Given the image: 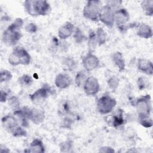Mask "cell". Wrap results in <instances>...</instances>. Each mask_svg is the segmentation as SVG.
I'll use <instances>...</instances> for the list:
<instances>
[{"mask_svg":"<svg viewBox=\"0 0 153 153\" xmlns=\"http://www.w3.org/2000/svg\"><path fill=\"white\" fill-rule=\"evenodd\" d=\"M12 134L15 137H21V136H26L27 133L25 130L22 128L21 127L18 126L15 130L12 133Z\"/></svg>","mask_w":153,"mask_h":153,"instance_id":"cell-30","label":"cell"},{"mask_svg":"<svg viewBox=\"0 0 153 153\" xmlns=\"http://www.w3.org/2000/svg\"><path fill=\"white\" fill-rule=\"evenodd\" d=\"M24 6L26 12L32 16L47 15L51 10L46 1L27 0L25 1Z\"/></svg>","mask_w":153,"mask_h":153,"instance_id":"cell-2","label":"cell"},{"mask_svg":"<svg viewBox=\"0 0 153 153\" xmlns=\"http://www.w3.org/2000/svg\"><path fill=\"white\" fill-rule=\"evenodd\" d=\"M141 7L146 16H151L153 14V1L145 0L142 2Z\"/></svg>","mask_w":153,"mask_h":153,"instance_id":"cell-20","label":"cell"},{"mask_svg":"<svg viewBox=\"0 0 153 153\" xmlns=\"http://www.w3.org/2000/svg\"><path fill=\"white\" fill-rule=\"evenodd\" d=\"M102 8V2L98 0L88 1L83 10V16L85 18L97 22Z\"/></svg>","mask_w":153,"mask_h":153,"instance_id":"cell-4","label":"cell"},{"mask_svg":"<svg viewBox=\"0 0 153 153\" xmlns=\"http://www.w3.org/2000/svg\"><path fill=\"white\" fill-rule=\"evenodd\" d=\"M51 90L49 87L43 86L37 90L32 94L30 95V98L32 102H41L44 100L48 96Z\"/></svg>","mask_w":153,"mask_h":153,"instance_id":"cell-13","label":"cell"},{"mask_svg":"<svg viewBox=\"0 0 153 153\" xmlns=\"http://www.w3.org/2000/svg\"><path fill=\"white\" fill-rule=\"evenodd\" d=\"M4 128L8 132L12 133L18 127L17 120L12 115H8L2 118Z\"/></svg>","mask_w":153,"mask_h":153,"instance_id":"cell-12","label":"cell"},{"mask_svg":"<svg viewBox=\"0 0 153 153\" xmlns=\"http://www.w3.org/2000/svg\"><path fill=\"white\" fill-rule=\"evenodd\" d=\"M114 8L108 5H105L101 9L99 20L106 26L111 28L114 25Z\"/></svg>","mask_w":153,"mask_h":153,"instance_id":"cell-9","label":"cell"},{"mask_svg":"<svg viewBox=\"0 0 153 153\" xmlns=\"http://www.w3.org/2000/svg\"><path fill=\"white\" fill-rule=\"evenodd\" d=\"M82 65L87 71H90L99 67L100 61L96 56L89 53L82 59Z\"/></svg>","mask_w":153,"mask_h":153,"instance_id":"cell-11","label":"cell"},{"mask_svg":"<svg viewBox=\"0 0 153 153\" xmlns=\"http://www.w3.org/2000/svg\"><path fill=\"white\" fill-rule=\"evenodd\" d=\"M130 16L128 11L125 8H120L115 11L114 13V23H115L119 30L123 32L129 28V26H127V23L129 21Z\"/></svg>","mask_w":153,"mask_h":153,"instance_id":"cell-7","label":"cell"},{"mask_svg":"<svg viewBox=\"0 0 153 153\" xmlns=\"http://www.w3.org/2000/svg\"><path fill=\"white\" fill-rule=\"evenodd\" d=\"M95 34L97 42L99 44V45H103L106 42V40L107 35L105 31L102 27H99L97 29Z\"/></svg>","mask_w":153,"mask_h":153,"instance_id":"cell-21","label":"cell"},{"mask_svg":"<svg viewBox=\"0 0 153 153\" xmlns=\"http://www.w3.org/2000/svg\"><path fill=\"white\" fill-rule=\"evenodd\" d=\"M8 104L9 106L15 111L19 109L20 107V102L18 99L16 97L13 96L10 97L8 100Z\"/></svg>","mask_w":153,"mask_h":153,"instance_id":"cell-24","label":"cell"},{"mask_svg":"<svg viewBox=\"0 0 153 153\" xmlns=\"http://www.w3.org/2000/svg\"><path fill=\"white\" fill-rule=\"evenodd\" d=\"M96 42H97V40L96 38V34L94 32H91V33H90L89 39H88V45H89L90 49L94 48Z\"/></svg>","mask_w":153,"mask_h":153,"instance_id":"cell-29","label":"cell"},{"mask_svg":"<svg viewBox=\"0 0 153 153\" xmlns=\"http://www.w3.org/2000/svg\"><path fill=\"white\" fill-rule=\"evenodd\" d=\"M25 30L30 33H35L37 30V26L36 25L33 23H28L26 26H25Z\"/></svg>","mask_w":153,"mask_h":153,"instance_id":"cell-33","label":"cell"},{"mask_svg":"<svg viewBox=\"0 0 153 153\" xmlns=\"http://www.w3.org/2000/svg\"><path fill=\"white\" fill-rule=\"evenodd\" d=\"M124 123V119L123 118V115L122 113L118 114V115H115L113 116V119H112V124L114 127H118L121 125H122Z\"/></svg>","mask_w":153,"mask_h":153,"instance_id":"cell-26","label":"cell"},{"mask_svg":"<svg viewBox=\"0 0 153 153\" xmlns=\"http://www.w3.org/2000/svg\"><path fill=\"white\" fill-rule=\"evenodd\" d=\"M45 149L42 142L38 139H35L31 142L28 152H35V153H42L44 152Z\"/></svg>","mask_w":153,"mask_h":153,"instance_id":"cell-18","label":"cell"},{"mask_svg":"<svg viewBox=\"0 0 153 153\" xmlns=\"http://www.w3.org/2000/svg\"><path fill=\"white\" fill-rule=\"evenodd\" d=\"M137 35L140 38L145 39L150 38L152 36V30L149 25L145 23H142L139 26Z\"/></svg>","mask_w":153,"mask_h":153,"instance_id":"cell-17","label":"cell"},{"mask_svg":"<svg viewBox=\"0 0 153 153\" xmlns=\"http://www.w3.org/2000/svg\"><path fill=\"white\" fill-rule=\"evenodd\" d=\"M106 5H109L112 8H114L119 5H120L122 3L121 1H108L106 2Z\"/></svg>","mask_w":153,"mask_h":153,"instance_id":"cell-34","label":"cell"},{"mask_svg":"<svg viewBox=\"0 0 153 153\" xmlns=\"http://www.w3.org/2000/svg\"><path fill=\"white\" fill-rule=\"evenodd\" d=\"M99 151L101 152H110V153H111V152H114L115 150L112 148L109 147V146H103L100 148Z\"/></svg>","mask_w":153,"mask_h":153,"instance_id":"cell-36","label":"cell"},{"mask_svg":"<svg viewBox=\"0 0 153 153\" xmlns=\"http://www.w3.org/2000/svg\"><path fill=\"white\" fill-rule=\"evenodd\" d=\"M112 60L118 68L120 72H122L125 69V61L123 54L120 52H116L112 55Z\"/></svg>","mask_w":153,"mask_h":153,"instance_id":"cell-19","label":"cell"},{"mask_svg":"<svg viewBox=\"0 0 153 153\" xmlns=\"http://www.w3.org/2000/svg\"><path fill=\"white\" fill-rule=\"evenodd\" d=\"M21 111L23 115L26 118L30 120L35 124L41 123L45 118L44 112L41 109L35 108L30 109L25 106L21 109Z\"/></svg>","mask_w":153,"mask_h":153,"instance_id":"cell-8","label":"cell"},{"mask_svg":"<svg viewBox=\"0 0 153 153\" xmlns=\"http://www.w3.org/2000/svg\"><path fill=\"white\" fill-rule=\"evenodd\" d=\"M119 83H120L119 79L115 76L111 77L108 80V85L109 86V88L114 91H115L116 89L118 88L119 85Z\"/></svg>","mask_w":153,"mask_h":153,"instance_id":"cell-22","label":"cell"},{"mask_svg":"<svg viewBox=\"0 0 153 153\" xmlns=\"http://www.w3.org/2000/svg\"><path fill=\"white\" fill-rule=\"evenodd\" d=\"M139 121L142 126L146 128L151 127L152 126V121L149 117L139 119Z\"/></svg>","mask_w":153,"mask_h":153,"instance_id":"cell-31","label":"cell"},{"mask_svg":"<svg viewBox=\"0 0 153 153\" xmlns=\"http://www.w3.org/2000/svg\"><path fill=\"white\" fill-rule=\"evenodd\" d=\"M59 146H60V149L61 152H69L70 149L72 148V144L71 141L67 140V141L60 143Z\"/></svg>","mask_w":153,"mask_h":153,"instance_id":"cell-27","label":"cell"},{"mask_svg":"<svg viewBox=\"0 0 153 153\" xmlns=\"http://www.w3.org/2000/svg\"><path fill=\"white\" fill-rule=\"evenodd\" d=\"M139 70L148 75L153 74V65L151 62L145 59H139L137 62Z\"/></svg>","mask_w":153,"mask_h":153,"instance_id":"cell-16","label":"cell"},{"mask_svg":"<svg viewBox=\"0 0 153 153\" xmlns=\"http://www.w3.org/2000/svg\"><path fill=\"white\" fill-rule=\"evenodd\" d=\"M30 56L23 48L16 47L8 57V62L13 66L19 65H29L30 62Z\"/></svg>","mask_w":153,"mask_h":153,"instance_id":"cell-3","label":"cell"},{"mask_svg":"<svg viewBox=\"0 0 153 153\" xmlns=\"http://www.w3.org/2000/svg\"><path fill=\"white\" fill-rule=\"evenodd\" d=\"M137 85H138V88L140 90H142L144 89L146 87V84H145V81L144 80V79L142 77H140L138 78L137 79Z\"/></svg>","mask_w":153,"mask_h":153,"instance_id":"cell-35","label":"cell"},{"mask_svg":"<svg viewBox=\"0 0 153 153\" xmlns=\"http://www.w3.org/2000/svg\"><path fill=\"white\" fill-rule=\"evenodd\" d=\"M74 30V26L71 22H66L60 26L58 30V36L62 39H65L69 38Z\"/></svg>","mask_w":153,"mask_h":153,"instance_id":"cell-14","label":"cell"},{"mask_svg":"<svg viewBox=\"0 0 153 153\" xmlns=\"http://www.w3.org/2000/svg\"><path fill=\"white\" fill-rule=\"evenodd\" d=\"M12 74L10 71L6 69H1L0 72V80L1 82H7L12 78Z\"/></svg>","mask_w":153,"mask_h":153,"instance_id":"cell-23","label":"cell"},{"mask_svg":"<svg viewBox=\"0 0 153 153\" xmlns=\"http://www.w3.org/2000/svg\"><path fill=\"white\" fill-rule=\"evenodd\" d=\"M151 105L149 95L144 96L136 101V106L138 112V119L149 117L151 111Z\"/></svg>","mask_w":153,"mask_h":153,"instance_id":"cell-5","label":"cell"},{"mask_svg":"<svg viewBox=\"0 0 153 153\" xmlns=\"http://www.w3.org/2000/svg\"><path fill=\"white\" fill-rule=\"evenodd\" d=\"M100 85L97 79L94 76L88 77L84 84V90L88 95H96L99 91Z\"/></svg>","mask_w":153,"mask_h":153,"instance_id":"cell-10","label":"cell"},{"mask_svg":"<svg viewBox=\"0 0 153 153\" xmlns=\"http://www.w3.org/2000/svg\"><path fill=\"white\" fill-rule=\"evenodd\" d=\"M7 96H8V94L5 91H4L3 90H1V95H0L1 102H5L7 100Z\"/></svg>","mask_w":153,"mask_h":153,"instance_id":"cell-37","label":"cell"},{"mask_svg":"<svg viewBox=\"0 0 153 153\" xmlns=\"http://www.w3.org/2000/svg\"><path fill=\"white\" fill-rule=\"evenodd\" d=\"M117 105L116 100L110 96L105 94L100 97L97 103V109L101 114L111 112Z\"/></svg>","mask_w":153,"mask_h":153,"instance_id":"cell-6","label":"cell"},{"mask_svg":"<svg viewBox=\"0 0 153 153\" xmlns=\"http://www.w3.org/2000/svg\"><path fill=\"white\" fill-rule=\"evenodd\" d=\"M75 41L77 43H81L85 39V36L79 28H76L74 35Z\"/></svg>","mask_w":153,"mask_h":153,"instance_id":"cell-25","label":"cell"},{"mask_svg":"<svg viewBox=\"0 0 153 153\" xmlns=\"http://www.w3.org/2000/svg\"><path fill=\"white\" fill-rule=\"evenodd\" d=\"M54 82L56 87L63 89L68 87L71 85L72 79L68 75L61 73L56 76Z\"/></svg>","mask_w":153,"mask_h":153,"instance_id":"cell-15","label":"cell"},{"mask_svg":"<svg viewBox=\"0 0 153 153\" xmlns=\"http://www.w3.org/2000/svg\"><path fill=\"white\" fill-rule=\"evenodd\" d=\"M20 83L25 85H30L32 83L31 77L28 75H23L19 79Z\"/></svg>","mask_w":153,"mask_h":153,"instance_id":"cell-28","label":"cell"},{"mask_svg":"<svg viewBox=\"0 0 153 153\" xmlns=\"http://www.w3.org/2000/svg\"><path fill=\"white\" fill-rule=\"evenodd\" d=\"M23 24V20L21 18H17L4 32L2 40L7 45H15L22 38V35L20 29Z\"/></svg>","mask_w":153,"mask_h":153,"instance_id":"cell-1","label":"cell"},{"mask_svg":"<svg viewBox=\"0 0 153 153\" xmlns=\"http://www.w3.org/2000/svg\"><path fill=\"white\" fill-rule=\"evenodd\" d=\"M85 78V74L83 71H79L76 75L75 77V83L78 86H79L82 82V81Z\"/></svg>","mask_w":153,"mask_h":153,"instance_id":"cell-32","label":"cell"}]
</instances>
